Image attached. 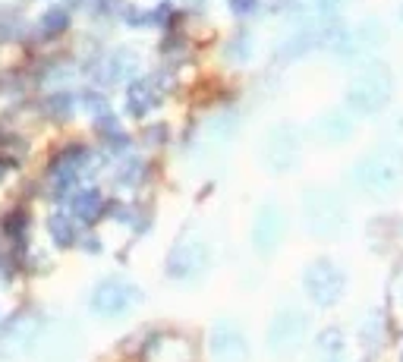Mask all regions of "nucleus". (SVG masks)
I'll return each instance as SVG.
<instances>
[{"mask_svg": "<svg viewBox=\"0 0 403 362\" xmlns=\"http://www.w3.org/2000/svg\"><path fill=\"white\" fill-rule=\"evenodd\" d=\"M388 95H391V76L385 67H375L356 79L353 92H350V105L356 111H375L388 101Z\"/></svg>", "mask_w": 403, "mask_h": 362, "instance_id": "obj_1", "label": "nucleus"}, {"mask_svg": "<svg viewBox=\"0 0 403 362\" xmlns=\"http://www.w3.org/2000/svg\"><path fill=\"white\" fill-rule=\"evenodd\" d=\"M101 205V199L95 196V192H86V196L76 199V208H79V217H86V221H92L95 217V208Z\"/></svg>", "mask_w": 403, "mask_h": 362, "instance_id": "obj_2", "label": "nucleus"}]
</instances>
